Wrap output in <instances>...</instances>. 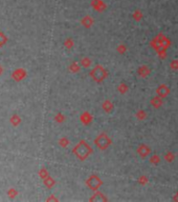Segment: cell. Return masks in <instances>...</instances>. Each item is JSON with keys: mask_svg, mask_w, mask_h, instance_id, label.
<instances>
[{"mask_svg": "<svg viewBox=\"0 0 178 202\" xmlns=\"http://www.w3.org/2000/svg\"><path fill=\"white\" fill-rule=\"evenodd\" d=\"M107 76H108L107 71L102 65H95L91 70V72H90V77L96 83H102L107 78Z\"/></svg>", "mask_w": 178, "mask_h": 202, "instance_id": "7a4b0ae2", "label": "cell"}, {"mask_svg": "<svg viewBox=\"0 0 178 202\" xmlns=\"http://www.w3.org/2000/svg\"><path fill=\"white\" fill-rule=\"evenodd\" d=\"M91 153H92V147L90 146L85 140H81L74 149V154L81 161L86 160V159L91 155Z\"/></svg>", "mask_w": 178, "mask_h": 202, "instance_id": "6da1fadb", "label": "cell"}, {"mask_svg": "<svg viewBox=\"0 0 178 202\" xmlns=\"http://www.w3.org/2000/svg\"><path fill=\"white\" fill-rule=\"evenodd\" d=\"M156 39L158 40L159 42V44L161 46L162 49H165L167 50L169 46H171V41L169 40V39L165 37V36L164 34H158L157 35V37H156Z\"/></svg>", "mask_w": 178, "mask_h": 202, "instance_id": "52a82bcc", "label": "cell"}, {"mask_svg": "<svg viewBox=\"0 0 178 202\" xmlns=\"http://www.w3.org/2000/svg\"><path fill=\"white\" fill-rule=\"evenodd\" d=\"M81 122L83 123V124H85V125H88L91 123L92 121V116L90 115V113H88V112H84V113L81 115Z\"/></svg>", "mask_w": 178, "mask_h": 202, "instance_id": "ba28073f", "label": "cell"}, {"mask_svg": "<svg viewBox=\"0 0 178 202\" xmlns=\"http://www.w3.org/2000/svg\"><path fill=\"white\" fill-rule=\"evenodd\" d=\"M159 161H160V158H159L157 155H153L152 157H151V159H150V162L152 164H158Z\"/></svg>", "mask_w": 178, "mask_h": 202, "instance_id": "ac0fdd59", "label": "cell"}, {"mask_svg": "<svg viewBox=\"0 0 178 202\" xmlns=\"http://www.w3.org/2000/svg\"><path fill=\"white\" fill-rule=\"evenodd\" d=\"M86 184L90 189H92V191H98L102 186V184H103V181H102V180L99 179V177L96 176V175H91V176L88 177V179L86 180Z\"/></svg>", "mask_w": 178, "mask_h": 202, "instance_id": "277c9868", "label": "cell"}, {"mask_svg": "<svg viewBox=\"0 0 178 202\" xmlns=\"http://www.w3.org/2000/svg\"><path fill=\"white\" fill-rule=\"evenodd\" d=\"M117 51H119V52H120V54H123V53L126 51V47L124 46H120L119 47H117Z\"/></svg>", "mask_w": 178, "mask_h": 202, "instance_id": "7402d4cb", "label": "cell"}, {"mask_svg": "<svg viewBox=\"0 0 178 202\" xmlns=\"http://www.w3.org/2000/svg\"><path fill=\"white\" fill-rule=\"evenodd\" d=\"M174 158H175V156H174V154L172 153V152H169L167 153V155L165 156V161H168V162H172L174 160Z\"/></svg>", "mask_w": 178, "mask_h": 202, "instance_id": "2e32d148", "label": "cell"}, {"mask_svg": "<svg viewBox=\"0 0 178 202\" xmlns=\"http://www.w3.org/2000/svg\"><path fill=\"white\" fill-rule=\"evenodd\" d=\"M111 143H112V141H111L110 138L108 137V135L106 134V133H102V134H99L94 140V144L98 146L99 150H107L108 147L111 145Z\"/></svg>", "mask_w": 178, "mask_h": 202, "instance_id": "3957f363", "label": "cell"}, {"mask_svg": "<svg viewBox=\"0 0 178 202\" xmlns=\"http://www.w3.org/2000/svg\"><path fill=\"white\" fill-rule=\"evenodd\" d=\"M117 90H119V92H120L122 94H125V93L128 91V86H127L126 84L122 83V84H120V85H119Z\"/></svg>", "mask_w": 178, "mask_h": 202, "instance_id": "e0dca14e", "label": "cell"}, {"mask_svg": "<svg viewBox=\"0 0 178 202\" xmlns=\"http://www.w3.org/2000/svg\"><path fill=\"white\" fill-rule=\"evenodd\" d=\"M151 153V149L147 144H140L137 149V154L140 155L141 158H146L147 156H149Z\"/></svg>", "mask_w": 178, "mask_h": 202, "instance_id": "8992f818", "label": "cell"}, {"mask_svg": "<svg viewBox=\"0 0 178 202\" xmlns=\"http://www.w3.org/2000/svg\"><path fill=\"white\" fill-rule=\"evenodd\" d=\"M173 200L174 201H178V193H176V194H175V196L173 197Z\"/></svg>", "mask_w": 178, "mask_h": 202, "instance_id": "603a6c76", "label": "cell"}, {"mask_svg": "<svg viewBox=\"0 0 178 202\" xmlns=\"http://www.w3.org/2000/svg\"><path fill=\"white\" fill-rule=\"evenodd\" d=\"M92 7L96 8V11H104L105 5L101 0H92Z\"/></svg>", "mask_w": 178, "mask_h": 202, "instance_id": "7c38bea8", "label": "cell"}, {"mask_svg": "<svg viewBox=\"0 0 178 202\" xmlns=\"http://www.w3.org/2000/svg\"><path fill=\"white\" fill-rule=\"evenodd\" d=\"M156 94H157V96H159L160 98H165L169 94H170V89H169L165 84H160V85L156 89Z\"/></svg>", "mask_w": 178, "mask_h": 202, "instance_id": "5b68a950", "label": "cell"}, {"mask_svg": "<svg viewBox=\"0 0 178 202\" xmlns=\"http://www.w3.org/2000/svg\"><path fill=\"white\" fill-rule=\"evenodd\" d=\"M133 17H134V19H136V20H140V18H141V14L140 13V12H135V13L133 14Z\"/></svg>", "mask_w": 178, "mask_h": 202, "instance_id": "44dd1931", "label": "cell"}, {"mask_svg": "<svg viewBox=\"0 0 178 202\" xmlns=\"http://www.w3.org/2000/svg\"><path fill=\"white\" fill-rule=\"evenodd\" d=\"M92 23H93V20L91 19V17H90V16H86V17L83 18L82 25L84 26H86V28H90V26L92 25Z\"/></svg>", "mask_w": 178, "mask_h": 202, "instance_id": "5bb4252c", "label": "cell"}, {"mask_svg": "<svg viewBox=\"0 0 178 202\" xmlns=\"http://www.w3.org/2000/svg\"><path fill=\"white\" fill-rule=\"evenodd\" d=\"M102 106H103L104 111L106 112V113H110V112L113 111V104H112V102L109 101V100L104 101L103 104H102Z\"/></svg>", "mask_w": 178, "mask_h": 202, "instance_id": "8fae6325", "label": "cell"}, {"mask_svg": "<svg viewBox=\"0 0 178 202\" xmlns=\"http://www.w3.org/2000/svg\"><path fill=\"white\" fill-rule=\"evenodd\" d=\"M136 117H137V118L140 119V120H144L145 118H146V113H145V112H143L141 110H140V111H138L137 113H136Z\"/></svg>", "mask_w": 178, "mask_h": 202, "instance_id": "d6986e66", "label": "cell"}, {"mask_svg": "<svg viewBox=\"0 0 178 202\" xmlns=\"http://www.w3.org/2000/svg\"><path fill=\"white\" fill-rule=\"evenodd\" d=\"M161 99H162V98H160L159 96H157V97L153 98L152 100H151V104H152L155 108L160 107L161 105H162V100H161Z\"/></svg>", "mask_w": 178, "mask_h": 202, "instance_id": "4fadbf2b", "label": "cell"}, {"mask_svg": "<svg viewBox=\"0 0 178 202\" xmlns=\"http://www.w3.org/2000/svg\"><path fill=\"white\" fill-rule=\"evenodd\" d=\"M90 201H107V198L102 193H96L90 198Z\"/></svg>", "mask_w": 178, "mask_h": 202, "instance_id": "30bf717a", "label": "cell"}, {"mask_svg": "<svg viewBox=\"0 0 178 202\" xmlns=\"http://www.w3.org/2000/svg\"><path fill=\"white\" fill-rule=\"evenodd\" d=\"M171 68L173 71L178 70V61L177 60H173V61L171 62Z\"/></svg>", "mask_w": 178, "mask_h": 202, "instance_id": "ffe728a7", "label": "cell"}, {"mask_svg": "<svg viewBox=\"0 0 178 202\" xmlns=\"http://www.w3.org/2000/svg\"><path fill=\"white\" fill-rule=\"evenodd\" d=\"M150 72L151 71H150V68L148 65H141V66H140V68H138L137 73L141 78H146L148 75L150 74Z\"/></svg>", "mask_w": 178, "mask_h": 202, "instance_id": "9c48e42d", "label": "cell"}, {"mask_svg": "<svg viewBox=\"0 0 178 202\" xmlns=\"http://www.w3.org/2000/svg\"><path fill=\"white\" fill-rule=\"evenodd\" d=\"M81 63H82V66H84V68H88V66L91 64V60L86 57V58H83L81 60Z\"/></svg>", "mask_w": 178, "mask_h": 202, "instance_id": "9a60e30c", "label": "cell"}]
</instances>
